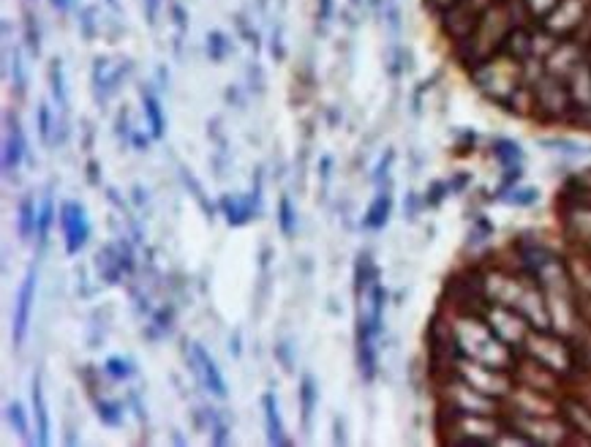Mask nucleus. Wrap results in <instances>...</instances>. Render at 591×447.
<instances>
[{
	"label": "nucleus",
	"mask_w": 591,
	"mask_h": 447,
	"mask_svg": "<svg viewBox=\"0 0 591 447\" xmlns=\"http://www.w3.org/2000/svg\"><path fill=\"white\" fill-rule=\"evenodd\" d=\"M499 30L493 57L558 85H591V0H474Z\"/></svg>",
	"instance_id": "obj_1"
},
{
	"label": "nucleus",
	"mask_w": 591,
	"mask_h": 447,
	"mask_svg": "<svg viewBox=\"0 0 591 447\" xmlns=\"http://www.w3.org/2000/svg\"><path fill=\"white\" fill-rule=\"evenodd\" d=\"M526 352L529 358L542 363L545 368H551L553 374H567L573 371V349L564 346V341L553 339L548 330H539V333H529L526 336Z\"/></svg>",
	"instance_id": "obj_2"
},
{
	"label": "nucleus",
	"mask_w": 591,
	"mask_h": 447,
	"mask_svg": "<svg viewBox=\"0 0 591 447\" xmlns=\"http://www.w3.org/2000/svg\"><path fill=\"white\" fill-rule=\"evenodd\" d=\"M57 221H60V230L66 237V254L77 256L79 251L85 249L87 237H90V221H87L85 208L74 199H66L57 210Z\"/></svg>",
	"instance_id": "obj_3"
},
{
	"label": "nucleus",
	"mask_w": 591,
	"mask_h": 447,
	"mask_svg": "<svg viewBox=\"0 0 591 447\" xmlns=\"http://www.w3.org/2000/svg\"><path fill=\"white\" fill-rule=\"evenodd\" d=\"M35 281H38V268L30 265V268L25 270L22 284H19L17 303H14V317H11V341H14V349H19L25 344V336H28L30 311H33V303H35Z\"/></svg>",
	"instance_id": "obj_4"
},
{
	"label": "nucleus",
	"mask_w": 591,
	"mask_h": 447,
	"mask_svg": "<svg viewBox=\"0 0 591 447\" xmlns=\"http://www.w3.org/2000/svg\"><path fill=\"white\" fill-rule=\"evenodd\" d=\"M25 156H28V140L22 134L19 118L9 109L6 112V140H3V172H6V178H17V169Z\"/></svg>",
	"instance_id": "obj_5"
},
{
	"label": "nucleus",
	"mask_w": 591,
	"mask_h": 447,
	"mask_svg": "<svg viewBox=\"0 0 591 447\" xmlns=\"http://www.w3.org/2000/svg\"><path fill=\"white\" fill-rule=\"evenodd\" d=\"M218 208H221V213H224L229 227H243V224H248L261 210V180L257 178V186L251 188L248 197H229V194H224L221 202H218Z\"/></svg>",
	"instance_id": "obj_6"
},
{
	"label": "nucleus",
	"mask_w": 591,
	"mask_h": 447,
	"mask_svg": "<svg viewBox=\"0 0 591 447\" xmlns=\"http://www.w3.org/2000/svg\"><path fill=\"white\" fill-rule=\"evenodd\" d=\"M188 366H191V371L196 374V379H199V382H202V385H205V387H208L215 398H226V395H229L224 376H221L218 366H215V360L210 358V352L202 346V344H191V358H188Z\"/></svg>",
	"instance_id": "obj_7"
},
{
	"label": "nucleus",
	"mask_w": 591,
	"mask_h": 447,
	"mask_svg": "<svg viewBox=\"0 0 591 447\" xmlns=\"http://www.w3.org/2000/svg\"><path fill=\"white\" fill-rule=\"evenodd\" d=\"M261 412H264V429H267V442L273 447H286L292 445V439L286 436V429H283V420H281L278 412V401L273 393L261 395Z\"/></svg>",
	"instance_id": "obj_8"
},
{
	"label": "nucleus",
	"mask_w": 591,
	"mask_h": 447,
	"mask_svg": "<svg viewBox=\"0 0 591 447\" xmlns=\"http://www.w3.org/2000/svg\"><path fill=\"white\" fill-rule=\"evenodd\" d=\"M357 368H360L363 382H373V376H376V336L363 324H357Z\"/></svg>",
	"instance_id": "obj_9"
},
{
	"label": "nucleus",
	"mask_w": 591,
	"mask_h": 447,
	"mask_svg": "<svg viewBox=\"0 0 591 447\" xmlns=\"http://www.w3.org/2000/svg\"><path fill=\"white\" fill-rule=\"evenodd\" d=\"M390 210H393V194H390V183L379 186V194L373 197V202L368 205L366 215H363V227L376 232L384 230V224L390 221Z\"/></svg>",
	"instance_id": "obj_10"
},
{
	"label": "nucleus",
	"mask_w": 591,
	"mask_h": 447,
	"mask_svg": "<svg viewBox=\"0 0 591 447\" xmlns=\"http://www.w3.org/2000/svg\"><path fill=\"white\" fill-rule=\"evenodd\" d=\"M30 401H33V420H35V445H50V412L41 390V376H33V387H30Z\"/></svg>",
	"instance_id": "obj_11"
},
{
	"label": "nucleus",
	"mask_w": 591,
	"mask_h": 447,
	"mask_svg": "<svg viewBox=\"0 0 591 447\" xmlns=\"http://www.w3.org/2000/svg\"><path fill=\"white\" fill-rule=\"evenodd\" d=\"M140 98H142V107H145L147 125H150V137H153V140H161V137L167 134V120H164V112H161V101H158L156 90L150 88V85H142Z\"/></svg>",
	"instance_id": "obj_12"
},
{
	"label": "nucleus",
	"mask_w": 591,
	"mask_h": 447,
	"mask_svg": "<svg viewBox=\"0 0 591 447\" xmlns=\"http://www.w3.org/2000/svg\"><path fill=\"white\" fill-rule=\"evenodd\" d=\"M297 398H300V420H303V429H311V417L316 412V404H319V385L311 374H303L300 379V390H297Z\"/></svg>",
	"instance_id": "obj_13"
},
{
	"label": "nucleus",
	"mask_w": 591,
	"mask_h": 447,
	"mask_svg": "<svg viewBox=\"0 0 591 447\" xmlns=\"http://www.w3.org/2000/svg\"><path fill=\"white\" fill-rule=\"evenodd\" d=\"M96 268L101 273V281H106L109 286H118L123 281V268L120 259H118V246H104V249L96 254Z\"/></svg>",
	"instance_id": "obj_14"
},
{
	"label": "nucleus",
	"mask_w": 591,
	"mask_h": 447,
	"mask_svg": "<svg viewBox=\"0 0 591 447\" xmlns=\"http://www.w3.org/2000/svg\"><path fill=\"white\" fill-rule=\"evenodd\" d=\"M376 281H379V268L373 265V259H371L368 251H360V256L354 262V295L363 298Z\"/></svg>",
	"instance_id": "obj_15"
},
{
	"label": "nucleus",
	"mask_w": 591,
	"mask_h": 447,
	"mask_svg": "<svg viewBox=\"0 0 591 447\" xmlns=\"http://www.w3.org/2000/svg\"><path fill=\"white\" fill-rule=\"evenodd\" d=\"M38 227V208H35L33 197H22L17 208V234L22 243H28L35 234Z\"/></svg>",
	"instance_id": "obj_16"
},
{
	"label": "nucleus",
	"mask_w": 591,
	"mask_h": 447,
	"mask_svg": "<svg viewBox=\"0 0 591 447\" xmlns=\"http://www.w3.org/2000/svg\"><path fill=\"white\" fill-rule=\"evenodd\" d=\"M50 93H52V101L57 104L60 112H69V93H66V77H63V60L52 57L50 60Z\"/></svg>",
	"instance_id": "obj_17"
},
{
	"label": "nucleus",
	"mask_w": 591,
	"mask_h": 447,
	"mask_svg": "<svg viewBox=\"0 0 591 447\" xmlns=\"http://www.w3.org/2000/svg\"><path fill=\"white\" fill-rule=\"evenodd\" d=\"M6 60H9V77H11V90L17 98H25L28 93V77H25V66H22V52L19 47H6Z\"/></svg>",
	"instance_id": "obj_18"
},
{
	"label": "nucleus",
	"mask_w": 591,
	"mask_h": 447,
	"mask_svg": "<svg viewBox=\"0 0 591 447\" xmlns=\"http://www.w3.org/2000/svg\"><path fill=\"white\" fill-rule=\"evenodd\" d=\"M52 221H55V199L52 194L47 191L41 205H38V227H35V240H38V249L47 246L50 240V230H52Z\"/></svg>",
	"instance_id": "obj_19"
},
{
	"label": "nucleus",
	"mask_w": 591,
	"mask_h": 447,
	"mask_svg": "<svg viewBox=\"0 0 591 447\" xmlns=\"http://www.w3.org/2000/svg\"><path fill=\"white\" fill-rule=\"evenodd\" d=\"M93 404H96V414H98V420L104 423L106 429H120L123 426V404L120 401H112V398H96V395H93Z\"/></svg>",
	"instance_id": "obj_20"
},
{
	"label": "nucleus",
	"mask_w": 591,
	"mask_h": 447,
	"mask_svg": "<svg viewBox=\"0 0 591 447\" xmlns=\"http://www.w3.org/2000/svg\"><path fill=\"white\" fill-rule=\"evenodd\" d=\"M493 153H496V159L505 164V169H510V166H521V145L512 142V140H496L493 142Z\"/></svg>",
	"instance_id": "obj_21"
},
{
	"label": "nucleus",
	"mask_w": 591,
	"mask_h": 447,
	"mask_svg": "<svg viewBox=\"0 0 591 447\" xmlns=\"http://www.w3.org/2000/svg\"><path fill=\"white\" fill-rule=\"evenodd\" d=\"M278 230L283 237H295L297 232V210L289 197H281L278 202Z\"/></svg>",
	"instance_id": "obj_22"
},
{
	"label": "nucleus",
	"mask_w": 591,
	"mask_h": 447,
	"mask_svg": "<svg viewBox=\"0 0 591 447\" xmlns=\"http://www.w3.org/2000/svg\"><path fill=\"white\" fill-rule=\"evenodd\" d=\"M205 414H208V426H210V442L215 447H224L226 442H229V426H226V420L218 414V409H205Z\"/></svg>",
	"instance_id": "obj_23"
},
{
	"label": "nucleus",
	"mask_w": 591,
	"mask_h": 447,
	"mask_svg": "<svg viewBox=\"0 0 591 447\" xmlns=\"http://www.w3.org/2000/svg\"><path fill=\"white\" fill-rule=\"evenodd\" d=\"M35 128H38V137L44 145H52V134H55V120H52V109L47 101L38 104V112H35Z\"/></svg>",
	"instance_id": "obj_24"
},
{
	"label": "nucleus",
	"mask_w": 591,
	"mask_h": 447,
	"mask_svg": "<svg viewBox=\"0 0 591 447\" xmlns=\"http://www.w3.org/2000/svg\"><path fill=\"white\" fill-rule=\"evenodd\" d=\"M6 417H9V426L14 429V434L25 436L28 439V431H30V423H28V412L22 407V401H11L6 407Z\"/></svg>",
	"instance_id": "obj_25"
},
{
	"label": "nucleus",
	"mask_w": 591,
	"mask_h": 447,
	"mask_svg": "<svg viewBox=\"0 0 591 447\" xmlns=\"http://www.w3.org/2000/svg\"><path fill=\"white\" fill-rule=\"evenodd\" d=\"M232 52V44H229V38H226V33H221V30H210L208 33V55L213 63H221L226 55Z\"/></svg>",
	"instance_id": "obj_26"
},
{
	"label": "nucleus",
	"mask_w": 591,
	"mask_h": 447,
	"mask_svg": "<svg viewBox=\"0 0 591 447\" xmlns=\"http://www.w3.org/2000/svg\"><path fill=\"white\" fill-rule=\"evenodd\" d=\"M104 371L112 379H128V376H134V363L128 358H123V355H112V358H106L104 363Z\"/></svg>",
	"instance_id": "obj_27"
},
{
	"label": "nucleus",
	"mask_w": 591,
	"mask_h": 447,
	"mask_svg": "<svg viewBox=\"0 0 591 447\" xmlns=\"http://www.w3.org/2000/svg\"><path fill=\"white\" fill-rule=\"evenodd\" d=\"M25 44H28L33 57L41 55V33H38V22L30 11H25Z\"/></svg>",
	"instance_id": "obj_28"
},
{
	"label": "nucleus",
	"mask_w": 591,
	"mask_h": 447,
	"mask_svg": "<svg viewBox=\"0 0 591 447\" xmlns=\"http://www.w3.org/2000/svg\"><path fill=\"white\" fill-rule=\"evenodd\" d=\"M180 178H183V183H186V186L191 188L193 199H196V202L202 205V210L208 213V218H213V205H210V202H208V197H205V191H202V186L196 183V178H193V175H191V172H188V169H180Z\"/></svg>",
	"instance_id": "obj_29"
},
{
	"label": "nucleus",
	"mask_w": 591,
	"mask_h": 447,
	"mask_svg": "<svg viewBox=\"0 0 591 447\" xmlns=\"http://www.w3.org/2000/svg\"><path fill=\"white\" fill-rule=\"evenodd\" d=\"M79 30L87 41L96 38V9L93 6H82L79 9Z\"/></svg>",
	"instance_id": "obj_30"
},
{
	"label": "nucleus",
	"mask_w": 591,
	"mask_h": 447,
	"mask_svg": "<svg viewBox=\"0 0 591 447\" xmlns=\"http://www.w3.org/2000/svg\"><path fill=\"white\" fill-rule=\"evenodd\" d=\"M502 199H507L510 205H534L539 199V191L537 188H512Z\"/></svg>",
	"instance_id": "obj_31"
},
{
	"label": "nucleus",
	"mask_w": 591,
	"mask_h": 447,
	"mask_svg": "<svg viewBox=\"0 0 591 447\" xmlns=\"http://www.w3.org/2000/svg\"><path fill=\"white\" fill-rule=\"evenodd\" d=\"M115 246H118V259H120L123 273H125V276L134 273V249H131V243H128L125 237H120Z\"/></svg>",
	"instance_id": "obj_32"
},
{
	"label": "nucleus",
	"mask_w": 591,
	"mask_h": 447,
	"mask_svg": "<svg viewBox=\"0 0 591 447\" xmlns=\"http://www.w3.org/2000/svg\"><path fill=\"white\" fill-rule=\"evenodd\" d=\"M450 194V186L447 183H441V180H436V183H431L428 186V197H425V205H431V208H436V205H441V199Z\"/></svg>",
	"instance_id": "obj_33"
},
{
	"label": "nucleus",
	"mask_w": 591,
	"mask_h": 447,
	"mask_svg": "<svg viewBox=\"0 0 591 447\" xmlns=\"http://www.w3.org/2000/svg\"><path fill=\"white\" fill-rule=\"evenodd\" d=\"M115 134H118V140H123V142H131V128H128V112H125V109H120V112H118V120H115Z\"/></svg>",
	"instance_id": "obj_34"
},
{
	"label": "nucleus",
	"mask_w": 591,
	"mask_h": 447,
	"mask_svg": "<svg viewBox=\"0 0 591 447\" xmlns=\"http://www.w3.org/2000/svg\"><path fill=\"white\" fill-rule=\"evenodd\" d=\"M172 319H174L172 308H161V311L153 314V324L158 327V333H167V330L172 327Z\"/></svg>",
	"instance_id": "obj_35"
},
{
	"label": "nucleus",
	"mask_w": 591,
	"mask_h": 447,
	"mask_svg": "<svg viewBox=\"0 0 591 447\" xmlns=\"http://www.w3.org/2000/svg\"><path fill=\"white\" fill-rule=\"evenodd\" d=\"M393 159H395V153H393V150H387V153H384L382 162L376 164V172H373V183H376V186H382L384 180H387V169H390V164H393Z\"/></svg>",
	"instance_id": "obj_36"
},
{
	"label": "nucleus",
	"mask_w": 591,
	"mask_h": 447,
	"mask_svg": "<svg viewBox=\"0 0 591 447\" xmlns=\"http://www.w3.org/2000/svg\"><path fill=\"white\" fill-rule=\"evenodd\" d=\"M172 17H174L177 30H180V33H186V28H188V14H186V9H183L180 3H174L172 6Z\"/></svg>",
	"instance_id": "obj_37"
},
{
	"label": "nucleus",
	"mask_w": 591,
	"mask_h": 447,
	"mask_svg": "<svg viewBox=\"0 0 591 447\" xmlns=\"http://www.w3.org/2000/svg\"><path fill=\"white\" fill-rule=\"evenodd\" d=\"M142 6H145V17H147V25H156L158 6H161V0H142Z\"/></svg>",
	"instance_id": "obj_38"
},
{
	"label": "nucleus",
	"mask_w": 591,
	"mask_h": 447,
	"mask_svg": "<svg viewBox=\"0 0 591 447\" xmlns=\"http://www.w3.org/2000/svg\"><path fill=\"white\" fill-rule=\"evenodd\" d=\"M150 140H153V137H147V134H142V131H131V145H134L137 150H142V153L150 147Z\"/></svg>",
	"instance_id": "obj_39"
},
{
	"label": "nucleus",
	"mask_w": 591,
	"mask_h": 447,
	"mask_svg": "<svg viewBox=\"0 0 591 447\" xmlns=\"http://www.w3.org/2000/svg\"><path fill=\"white\" fill-rule=\"evenodd\" d=\"M276 355L281 358V363H283V368H286V371H295V368H292V358H289V344H281V346H276Z\"/></svg>",
	"instance_id": "obj_40"
},
{
	"label": "nucleus",
	"mask_w": 591,
	"mask_h": 447,
	"mask_svg": "<svg viewBox=\"0 0 591 447\" xmlns=\"http://www.w3.org/2000/svg\"><path fill=\"white\" fill-rule=\"evenodd\" d=\"M87 183H90V186H98V183H101V175H98V162H93V159L87 162Z\"/></svg>",
	"instance_id": "obj_41"
},
{
	"label": "nucleus",
	"mask_w": 591,
	"mask_h": 447,
	"mask_svg": "<svg viewBox=\"0 0 591 447\" xmlns=\"http://www.w3.org/2000/svg\"><path fill=\"white\" fill-rule=\"evenodd\" d=\"M417 194H409V197H406V202H403V213L409 215V218H415V215H417Z\"/></svg>",
	"instance_id": "obj_42"
},
{
	"label": "nucleus",
	"mask_w": 591,
	"mask_h": 447,
	"mask_svg": "<svg viewBox=\"0 0 591 447\" xmlns=\"http://www.w3.org/2000/svg\"><path fill=\"white\" fill-rule=\"evenodd\" d=\"M332 17V0H319V19L327 25Z\"/></svg>",
	"instance_id": "obj_43"
},
{
	"label": "nucleus",
	"mask_w": 591,
	"mask_h": 447,
	"mask_svg": "<svg viewBox=\"0 0 591 447\" xmlns=\"http://www.w3.org/2000/svg\"><path fill=\"white\" fill-rule=\"evenodd\" d=\"M319 169H322V172H319V175H322V183L327 186V180H330V169H332V159H330V156H322V162H319Z\"/></svg>",
	"instance_id": "obj_44"
},
{
	"label": "nucleus",
	"mask_w": 591,
	"mask_h": 447,
	"mask_svg": "<svg viewBox=\"0 0 591 447\" xmlns=\"http://www.w3.org/2000/svg\"><path fill=\"white\" fill-rule=\"evenodd\" d=\"M332 426H335V436H332V442H335V445H347V436H344V423H341V417H335V420H332Z\"/></svg>",
	"instance_id": "obj_45"
},
{
	"label": "nucleus",
	"mask_w": 591,
	"mask_h": 447,
	"mask_svg": "<svg viewBox=\"0 0 591 447\" xmlns=\"http://www.w3.org/2000/svg\"><path fill=\"white\" fill-rule=\"evenodd\" d=\"M229 352H232L235 358H240V352H243V346H240V333H235V336L229 339Z\"/></svg>",
	"instance_id": "obj_46"
},
{
	"label": "nucleus",
	"mask_w": 591,
	"mask_h": 447,
	"mask_svg": "<svg viewBox=\"0 0 591 447\" xmlns=\"http://www.w3.org/2000/svg\"><path fill=\"white\" fill-rule=\"evenodd\" d=\"M134 202H137V205H145V202H147V191H145L142 186H134Z\"/></svg>",
	"instance_id": "obj_47"
},
{
	"label": "nucleus",
	"mask_w": 591,
	"mask_h": 447,
	"mask_svg": "<svg viewBox=\"0 0 591 447\" xmlns=\"http://www.w3.org/2000/svg\"><path fill=\"white\" fill-rule=\"evenodd\" d=\"M50 3H52L55 11H60V14H63V11H69V6H71V0H50Z\"/></svg>",
	"instance_id": "obj_48"
},
{
	"label": "nucleus",
	"mask_w": 591,
	"mask_h": 447,
	"mask_svg": "<svg viewBox=\"0 0 591 447\" xmlns=\"http://www.w3.org/2000/svg\"><path fill=\"white\" fill-rule=\"evenodd\" d=\"M106 6H109L112 11H120V6H118V0H106Z\"/></svg>",
	"instance_id": "obj_49"
}]
</instances>
